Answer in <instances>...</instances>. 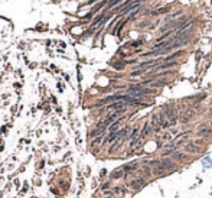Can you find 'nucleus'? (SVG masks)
Returning <instances> with one entry per match:
<instances>
[{"label": "nucleus", "mask_w": 212, "mask_h": 198, "mask_svg": "<svg viewBox=\"0 0 212 198\" xmlns=\"http://www.w3.org/2000/svg\"><path fill=\"white\" fill-rule=\"evenodd\" d=\"M176 168V162L172 159V158H162L160 164L153 168V175L159 176V175H167L170 173L172 171H175Z\"/></svg>", "instance_id": "f257e3e1"}, {"label": "nucleus", "mask_w": 212, "mask_h": 198, "mask_svg": "<svg viewBox=\"0 0 212 198\" xmlns=\"http://www.w3.org/2000/svg\"><path fill=\"white\" fill-rule=\"evenodd\" d=\"M196 136H198L199 139L211 137V136H212V127H211V126H208V127H201V129H198Z\"/></svg>", "instance_id": "0eeeda50"}, {"label": "nucleus", "mask_w": 212, "mask_h": 198, "mask_svg": "<svg viewBox=\"0 0 212 198\" xmlns=\"http://www.w3.org/2000/svg\"><path fill=\"white\" fill-rule=\"evenodd\" d=\"M185 150H186V153H201L204 148L195 142H189L188 145H185Z\"/></svg>", "instance_id": "39448f33"}, {"label": "nucleus", "mask_w": 212, "mask_h": 198, "mask_svg": "<svg viewBox=\"0 0 212 198\" xmlns=\"http://www.w3.org/2000/svg\"><path fill=\"white\" fill-rule=\"evenodd\" d=\"M162 137H163V140H169V139H170L172 136H170V133H164L163 136H162Z\"/></svg>", "instance_id": "412c9836"}, {"label": "nucleus", "mask_w": 212, "mask_h": 198, "mask_svg": "<svg viewBox=\"0 0 212 198\" xmlns=\"http://www.w3.org/2000/svg\"><path fill=\"white\" fill-rule=\"evenodd\" d=\"M150 126H152V130L155 133H160L162 132V127H160V124H159V122H157V117H156V114L152 116V119H150Z\"/></svg>", "instance_id": "9d476101"}, {"label": "nucleus", "mask_w": 212, "mask_h": 198, "mask_svg": "<svg viewBox=\"0 0 212 198\" xmlns=\"http://www.w3.org/2000/svg\"><path fill=\"white\" fill-rule=\"evenodd\" d=\"M172 159H173L175 162H185V161H188L190 158H189V153H183V152H180V150H176V152L173 153Z\"/></svg>", "instance_id": "6e6552de"}, {"label": "nucleus", "mask_w": 212, "mask_h": 198, "mask_svg": "<svg viewBox=\"0 0 212 198\" xmlns=\"http://www.w3.org/2000/svg\"><path fill=\"white\" fill-rule=\"evenodd\" d=\"M123 176H126V171H124L123 168L115 169L114 172L111 173V178H113V179H120V178H123Z\"/></svg>", "instance_id": "4468645a"}, {"label": "nucleus", "mask_w": 212, "mask_h": 198, "mask_svg": "<svg viewBox=\"0 0 212 198\" xmlns=\"http://www.w3.org/2000/svg\"><path fill=\"white\" fill-rule=\"evenodd\" d=\"M152 175H153V169H152L150 166H149V165H143V166H141V169H140V176L146 178L147 181H149V178H152Z\"/></svg>", "instance_id": "1a4fd4ad"}, {"label": "nucleus", "mask_w": 212, "mask_h": 198, "mask_svg": "<svg viewBox=\"0 0 212 198\" xmlns=\"http://www.w3.org/2000/svg\"><path fill=\"white\" fill-rule=\"evenodd\" d=\"M186 19H188L186 16H182V17H179V19H176V20H170V22H167L166 25L162 26V28H160V31H162V32H164V31H166V32H169V31H172V29L182 28V26L185 25Z\"/></svg>", "instance_id": "7ed1b4c3"}, {"label": "nucleus", "mask_w": 212, "mask_h": 198, "mask_svg": "<svg viewBox=\"0 0 212 198\" xmlns=\"http://www.w3.org/2000/svg\"><path fill=\"white\" fill-rule=\"evenodd\" d=\"M114 68H117V69H123V66H124V64H121V62H118V64H114Z\"/></svg>", "instance_id": "aec40b11"}, {"label": "nucleus", "mask_w": 212, "mask_h": 198, "mask_svg": "<svg viewBox=\"0 0 212 198\" xmlns=\"http://www.w3.org/2000/svg\"><path fill=\"white\" fill-rule=\"evenodd\" d=\"M193 116H195V111H193V110H189V111H186L185 114L180 116V123H183V124L188 123V122L192 119V117H193Z\"/></svg>", "instance_id": "f8f14e48"}, {"label": "nucleus", "mask_w": 212, "mask_h": 198, "mask_svg": "<svg viewBox=\"0 0 212 198\" xmlns=\"http://www.w3.org/2000/svg\"><path fill=\"white\" fill-rule=\"evenodd\" d=\"M156 117H157V122H159V124H160V127H162V129H167V127H170V123H169V120H167V117L164 116L163 111L156 113Z\"/></svg>", "instance_id": "423d86ee"}, {"label": "nucleus", "mask_w": 212, "mask_h": 198, "mask_svg": "<svg viewBox=\"0 0 212 198\" xmlns=\"http://www.w3.org/2000/svg\"><path fill=\"white\" fill-rule=\"evenodd\" d=\"M147 184H149V181H147L146 178L137 176V178H133V179L129 182V188H131V190H134V191H139V190H141V188H144Z\"/></svg>", "instance_id": "20e7f679"}, {"label": "nucleus", "mask_w": 212, "mask_h": 198, "mask_svg": "<svg viewBox=\"0 0 212 198\" xmlns=\"http://www.w3.org/2000/svg\"><path fill=\"white\" fill-rule=\"evenodd\" d=\"M208 116H209V126L212 127V108H209V113H208Z\"/></svg>", "instance_id": "4be33fe9"}, {"label": "nucleus", "mask_w": 212, "mask_h": 198, "mask_svg": "<svg viewBox=\"0 0 212 198\" xmlns=\"http://www.w3.org/2000/svg\"><path fill=\"white\" fill-rule=\"evenodd\" d=\"M162 111L164 113V116L167 117V120H169V123H170V126H175V124L178 123V111H176V107L173 106V104H166V106H163V108H162Z\"/></svg>", "instance_id": "f03ea898"}, {"label": "nucleus", "mask_w": 212, "mask_h": 198, "mask_svg": "<svg viewBox=\"0 0 212 198\" xmlns=\"http://www.w3.org/2000/svg\"><path fill=\"white\" fill-rule=\"evenodd\" d=\"M153 133V130H152V126H150V123H146L144 126H143V129H141V132H140V137L141 139H146L149 134H152Z\"/></svg>", "instance_id": "9b49d317"}, {"label": "nucleus", "mask_w": 212, "mask_h": 198, "mask_svg": "<svg viewBox=\"0 0 212 198\" xmlns=\"http://www.w3.org/2000/svg\"><path fill=\"white\" fill-rule=\"evenodd\" d=\"M124 191L126 190H123V187H114V192H117V194L118 192H124Z\"/></svg>", "instance_id": "6ab92c4d"}, {"label": "nucleus", "mask_w": 212, "mask_h": 198, "mask_svg": "<svg viewBox=\"0 0 212 198\" xmlns=\"http://www.w3.org/2000/svg\"><path fill=\"white\" fill-rule=\"evenodd\" d=\"M140 168V165L137 164V162H131V164H127V165H124L123 166V169L126 171V172L129 173V172H133V171H137Z\"/></svg>", "instance_id": "ddd939ff"}, {"label": "nucleus", "mask_w": 212, "mask_h": 198, "mask_svg": "<svg viewBox=\"0 0 212 198\" xmlns=\"http://www.w3.org/2000/svg\"><path fill=\"white\" fill-rule=\"evenodd\" d=\"M180 55H183V51H178L176 54H172V55H169L167 58H164V62H170L172 59H175V58L180 57Z\"/></svg>", "instance_id": "dca6fc26"}, {"label": "nucleus", "mask_w": 212, "mask_h": 198, "mask_svg": "<svg viewBox=\"0 0 212 198\" xmlns=\"http://www.w3.org/2000/svg\"><path fill=\"white\" fill-rule=\"evenodd\" d=\"M121 0H110V3H108V7H113V6H115V4H118Z\"/></svg>", "instance_id": "a211bd4d"}, {"label": "nucleus", "mask_w": 212, "mask_h": 198, "mask_svg": "<svg viewBox=\"0 0 212 198\" xmlns=\"http://www.w3.org/2000/svg\"><path fill=\"white\" fill-rule=\"evenodd\" d=\"M166 12H169V7H162V9H159V10H155L153 15H160V13H166Z\"/></svg>", "instance_id": "f3484780"}, {"label": "nucleus", "mask_w": 212, "mask_h": 198, "mask_svg": "<svg viewBox=\"0 0 212 198\" xmlns=\"http://www.w3.org/2000/svg\"><path fill=\"white\" fill-rule=\"evenodd\" d=\"M178 65V62L176 61H170V62H163V64H160V65L157 66V68H162V69H167V68H173V66Z\"/></svg>", "instance_id": "2eb2a0df"}, {"label": "nucleus", "mask_w": 212, "mask_h": 198, "mask_svg": "<svg viewBox=\"0 0 212 198\" xmlns=\"http://www.w3.org/2000/svg\"><path fill=\"white\" fill-rule=\"evenodd\" d=\"M141 43H143V41H136V42H133L131 45H133V46H139V45H141Z\"/></svg>", "instance_id": "5701e85b"}]
</instances>
